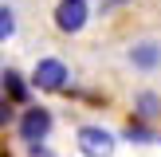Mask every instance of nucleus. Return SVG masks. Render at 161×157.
<instances>
[{
    "mask_svg": "<svg viewBox=\"0 0 161 157\" xmlns=\"http://www.w3.org/2000/svg\"><path fill=\"white\" fill-rule=\"evenodd\" d=\"M16 35V12L8 4H0V43H4V39H12Z\"/></svg>",
    "mask_w": 161,
    "mask_h": 157,
    "instance_id": "obj_8",
    "label": "nucleus"
},
{
    "mask_svg": "<svg viewBox=\"0 0 161 157\" xmlns=\"http://www.w3.org/2000/svg\"><path fill=\"white\" fill-rule=\"evenodd\" d=\"M16 122V106L8 98H0V130H4V126H12Z\"/></svg>",
    "mask_w": 161,
    "mask_h": 157,
    "instance_id": "obj_10",
    "label": "nucleus"
},
{
    "mask_svg": "<svg viewBox=\"0 0 161 157\" xmlns=\"http://www.w3.org/2000/svg\"><path fill=\"white\" fill-rule=\"evenodd\" d=\"M67 78H71V67L63 59H55V55H47V59L36 63L28 86H36V90H43V94H55V90H67Z\"/></svg>",
    "mask_w": 161,
    "mask_h": 157,
    "instance_id": "obj_2",
    "label": "nucleus"
},
{
    "mask_svg": "<svg viewBox=\"0 0 161 157\" xmlns=\"http://www.w3.org/2000/svg\"><path fill=\"white\" fill-rule=\"evenodd\" d=\"M126 138L130 141H153V130H149V122H138V118H134V122L126 126Z\"/></svg>",
    "mask_w": 161,
    "mask_h": 157,
    "instance_id": "obj_9",
    "label": "nucleus"
},
{
    "mask_svg": "<svg viewBox=\"0 0 161 157\" xmlns=\"http://www.w3.org/2000/svg\"><path fill=\"white\" fill-rule=\"evenodd\" d=\"M157 114H161V98L153 90H142L138 98H134V118H138V122H153Z\"/></svg>",
    "mask_w": 161,
    "mask_h": 157,
    "instance_id": "obj_7",
    "label": "nucleus"
},
{
    "mask_svg": "<svg viewBox=\"0 0 161 157\" xmlns=\"http://www.w3.org/2000/svg\"><path fill=\"white\" fill-rule=\"evenodd\" d=\"M0 90H4V98L12 102V106H28V98H31V86H28V78L20 75V71H0Z\"/></svg>",
    "mask_w": 161,
    "mask_h": 157,
    "instance_id": "obj_5",
    "label": "nucleus"
},
{
    "mask_svg": "<svg viewBox=\"0 0 161 157\" xmlns=\"http://www.w3.org/2000/svg\"><path fill=\"white\" fill-rule=\"evenodd\" d=\"M28 153H31V157H51V153H47L43 145H28Z\"/></svg>",
    "mask_w": 161,
    "mask_h": 157,
    "instance_id": "obj_11",
    "label": "nucleus"
},
{
    "mask_svg": "<svg viewBox=\"0 0 161 157\" xmlns=\"http://www.w3.org/2000/svg\"><path fill=\"white\" fill-rule=\"evenodd\" d=\"M79 149L86 157H114V133L102 126H83L79 130Z\"/></svg>",
    "mask_w": 161,
    "mask_h": 157,
    "instance_id": "obj_4",
    "label": "nucleus"
},
{
    "mask_svg": "<svg viewBox=\"0 0 161 157\" xmlns=\"http://www.w3.org/2000/svg\"><path fill=\"white\" fill-rule=\"evenodd\" d=\"M86 16H91V4L86 0H59L55 4V28L75 35V31L86 28Z\"/></svg>",
    "mask_w": 161,
    "mask_h": 157,
    "instance_id": "obj_3",
    "label": "nucleus"
},
{
    "mask_svg": "<svg viewBox=\"0 0 161 157\" xmlns=\"http://www.w3.org/2000/svg\"><path fill=\"white\" fill-rule=\"evenodd\" d=\"M51 126H55V118H51V110L47 106H24V114L16 118V133H20V141H28V145H43L47 141V133H51Z\"/></svg>",
    "mask_w": 161,
    "mask_h": 157,
    "instance_id": "obj_1",
    "label": "nucleus"
},
{
    "mask_svg": "<svg viewBox=\"0 0 161 157\" xmlns=\"http://www.w3.org/2000/svg\"><path fill=\"white\" fill-rule=\"evenodd\" d=\"M130 63H134L138 71H153V67H161V47L153 43V39L134 43V47H130Z\"/></svg>",
    "mask_w": 161,
    "mask_h": 157,
    "instance_id": "obj_6",
    "label": "nucleus"
}]
</instances>
